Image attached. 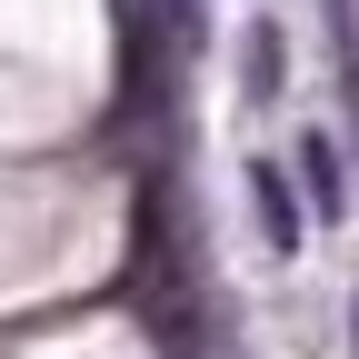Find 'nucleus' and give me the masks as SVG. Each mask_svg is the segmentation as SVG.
<instances>
[{"instance_id":"nucleus-1","label":"nucleus","mask_w":359,"mask_h":359,"mask_svg":"<svg viewBox=\"0 0 359 359\" xmlns=\"http://www.w3.org/2000/svg\"><path fill=\"white\" fill-rule=\"evenodd\" d=\"M250 200H259V230H269V250H299V200H290V170L280 160H250Z\"/></svg>"},{"instance_id":"nucleus-2","label":"nucleus","mask_w":359,"mask_h":359,"mask_svg":"<svg viewBox=\"0 0 359 359\" xmlns=\"http://www.w3.org/2000/svg\"><path fill=\"white\" fill-rule=\"evenodd\" d=\"M299 170H309V210H339V200H349V180H339V140H330V130H309V140H299Z\"/></svg>"},{"instance_id":"nucleus-3","label":"nucleus","mask_w":359,"mask_h":359,"mask_svg":"<svg viewBox=\"0 0 359 359\" xmlns=\"http://www.w3.org/2000/svg\"><path fill=\"white\" fill-rule=\"evenodd\" d=\"M250 100H280V30L250 20Z\"/></svg>"},{"instance_id":"nucleus-4","label":"nucleus","mask_w":359,"mask_h":359,"mask_svg":"<svg viewBox=\"0 0 359 359\" xmlns=\"http://www.w3.org/2000/svg\"><path fill=\"white\" fill-rule=\"evenodd\" d=\"M349 330H359V320H349Z\"/></svg>"}]
</instances>
